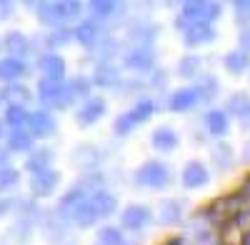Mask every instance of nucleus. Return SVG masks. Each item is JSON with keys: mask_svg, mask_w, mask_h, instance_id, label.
<instances>
[{"mask_svg": "<svg viewBox=\"0 0 250 245\" xmlns=\"http://www.w3.org/2000/svg\"><path fill=\"white\" fill-rule=\"evenodd\" d=\"M38 98L45 105V110H65L75 95L70 90V83H53V80H40L38 83Z\"/></svg>", "mask_w": 250, "mask_h": 245, "instance_id": "nucleus-1", "label": "nucleus"}, {"mask_svg": "<svg viewBox=\"0 0 250 245\" xmlns=\"http://www.w3.org/2000/svg\"><path fill=\"white\" fill-rule=\"evenodd\" d=\"M180 18L188 25H210L213 20L220 18L223 5L220 3H210V0H185L180 5Z\"/></svg>", "mask_w": 250, "mask_h": 245, "instance_id": "nucleus-2", "label": "nucleus"}, {"mask_svg": "<svg viewBox=\"0 0 250 245\" xmlns=\"http://www.w3.org/2000/svg\"><path fill=\"white\" fill-rule=\"evenodd\" d=\"M155 113V103L153 100H140L135 108H130L128 113H120L113 122V130L118 135H130L138 125H143L145 120H150Z\"/></svg>", "mask_w": 250, "mask_h": 245, "instance_id": "nucleus-3", "label": "nucleus"}, {"mask_svg": "<svg viewBox=\"0 0 250 245\" xmlns=\"http://www.w3.org/2000/svg\"><path fill=\"white\" fill-rule=\"evenodd\" d=\"M135 183L143 188H153V190H160L170 183V168L160 160H148L135 170Z\"/></svg>", "mask_w": 250, "mask_h": 245, "instance_id": "nucleus-4", "label": "nucleus"}, {"mask_svg": "<svg viewBox=\"0 0 250 245\" xmlns=\"http://www.w3.org/2000/svg\"><path fill=\"white\" fill-rule=\"evenodd\" d=\"M35 8H38L40 20L48 25H62L65 20L80 13V3H73V0H65V3H38Z\"/></svg>", "mask_w": 250, "mask_h": 245, "instance_id": "nucleus-5", "label": "nucleus"}, {"mask_svg": "<svg viewBox=\"0 0 250 245\" xmlns=\"http://www.w3.org/2000/svg\"><path fill=\"white\" fill-rule=\"evenodd\" d=\"M60 185V173L48 168V170H40L30 178V193L35 198H48L55 193V188Z\"/></svg>", "mask_w": 250, "mask_h": 245, "instance_id": "nucleus-6", "label": "nucleus"}, {"mask_svg": "<svg viewBox=\"0 0 250 245\" xmlns=\"http://www.w3.org/2000/svg\"><path fill=\"white\" fill-rule=\"evenodd\" d=\"M38 70L43 73V80L53 83H65V60L55 53H45L38 58Z\"/></svg>", "mask_w": 250, "mask_h": 245, "instance_id": "nucleus-7", "label": "nucleus"}, {"mask_svg": "<svg viewBox=\"0 0 250 245\" xmlns=\"http://www.w3.org/2000/svg\"><path fill=\"white\" fill-rule=\"evenodd\" d=\"M180 180L188 190H198V188H205L208 183H210V173H208V168L200 160H190V163H185Z\"/></svg>", "mask_w": 250, "mask_h": 245, "instance_id": "nucleus-8", "label": "nucleus"}, {"mask_svg": "<svg viewBox=\"0 0 250 245\" xmlns=\"http://www.w3.org/2000/svg\"><path fill=\"white\" fill-rule=\"evenodd\" d=\"M153 220V213L148 205H128L120 213V225L125 230H140Z\"/></svg>", "mask_w": 250, "mask_h": 245, "instance_id": "nucleus-9", "label": "nucleus"}, {"mask_svg": "<svg viewBox=\"0 0 250 245\" xmlns=\"http://www.w3.org/2000/svg\"><path fill=\"white\" fill-rule=\"evenodd\" d=\"M105 110H108L105 100L103 98H90V100H85V105L75 113V122L80 128H88V125H93V122H98L103 115H105Z\"/></svg>", "mask_w": 250, "mask_h": 245, "instance_id": "nucleus-10", "label": "nucleus"}, {"mask_svg": "<svg viewBox=\"0 0 250 245\" xmlns=\"http://www.w3.org/2000/svg\"><path fill=\"white\" fill-rule=\"evenodd\" d=\"M28 128H30L33 138H50L58 130V120L50 110H38V113H30Z\"/></svg>", "mask_w": 250, "mask_h": 245, "instance_id": "nucleus-11", "label": "nucleus"}, {"mask_svg": "<svg viewBox=\"0 0 250 245\" xmlns=\"http://www.w3.org/2000/svg\"><path fill=\"white\" fill-rule=\"evenodd\" d=\"M125 65L135 73H148L155 65V53L148 45H135L128 55H125Z\"/></svg>", "mask_w": 250, "mask_h": 245, "instance_id": "nucleus-12", "label": "nucleus"}, {"mask_svg": "<svg viewBox=\"0 0 250 245\" xmlns=\"http://www.w3.org/2000/svg\"><path fill=\"white\" fill-rule=\"evenodd\" d=\"M180 220H183V203L173 200V198L160 200V205H158V223L160 225H178Z\"/></svg>", "mask_w": 250, "mask_h": 245, "instance_id": "nucleus-13", "label": "nucleus"}, {"mask_svg": "<svg viewBox=\"0 0 250 245\" xmlns=\"http://www.w3.org/2000/svg\"><path fill=\"white\" fill-rule=\"evenodd\" d=\"M183 40H185V45H190V48L213 43L215 40V28L213 25H188L183 30Z\"/></svg>", "mask_w": 250, "mask_h": 245, "instance_id": "nucleus-14", "label": "nucleus"}, {"mask_svg": "<svg viewBox=\"0 0 250 245\" xmlns=\"http://www.w3.org/2000/svg\"><path fill=\"white\" fill-rule=\"evenodd\" d=\"M200 103V93L198 88H180L170 95V110L173 113H185Z\"/></svg>", "mask_w": 250, "mask_h": 245, "instance_id": "nucleus-15", "label": "nucleus"}, {"mask_svg": "<svg viewBox=\"0 0 250 245\" xmlns=\"http://www.w3.org/2000/svg\"><path fill=\"white\" fill-rule=\"evenodd\" d=\"M150 143H153V148H155L158 153H173V150L178 148L180 138H178V133H175L173 128L163 125V128H155V130H153Z\"/></svg>", "mask_w": 250, "mask_h": 245, "instance_id": "nucleus-16", "label": "nucleus"}, {"mask_svg": "<svg viewBox=\"0 0 250 245\" xmlns=\"http://www.w3.org/2000/svg\"><path fill=\"white\" fill-rule=\"evenodd\" d=\"M3 45L10 53V58H18V60H23L30 53V40L25 38V33H20V30H10L5 35V40H3Z\"/></svg>", "mask_w": 250, "mask_h": 245, "instance_id": "nucleus-17", "label": "nucleus"}, {"mask_svg": "<svg viewBox=\"0 0 250 245\" xmlns=\"http://www.w3.org/2000/svg\"><path fill=\"white\" fill-rule=\"evenodd\" d=\"M28 73V65L23 63V60H18V58H3L0 60V80L8 85H13L15 80H20Z\"/></svg>", "mask_w": 250, "mask_h": 245, "instance_id": "nucleus-18", "label": "nucleus"}, {"mask_svg": "<svg viewBox=\"0 0 250 245\" xmlns=\"http://www.w3.org/2000/svg\"><path fill=\"white\" fill-rule=\"evenodd\" d=\"M88 200H90L93 210H95L100 218H108V215H113V213L118 210V200H115V195H110L108 190H98V193H93Z\"/></svg>", "mask_w": 250, "mask_h": 245, "instance_id": "nucleus-19", "label": "nucleus"}, {"mask_svg": "<svg viewBox=\"0 0 250 245\" xmlns=\"http://www.w3.org/2000/svg\"><path fill=\"white\" fill-rule=\"evenodd\" d=\"M93 83L100 85V88H108V90H110V88H118V85H120V73H118V68L110 65V63H100V65L95 68Z\"/></svg>", "mask_w": 250, "mask_h": 245, "instance_id": "nucleus-20", "label": "nucleus"}, {"mask_svg": "<svg viewBox=\"0 0 250 245\" xmlns=\"http://www.w3.org/2000/svg\"><path fill=\"white\" fill-rule=\"evenodd\" d=\"M75 33V40L80 45H85V48H93L98 40H100V28L95 20H83V23L73 30Z\"/></svg>", "mask_w": 250, "mask_h": 245, "instance_id": "nucleus-21", "label": "nucleus"}, {"mask_svg": "<svg viewBox=\"0 0 250 245\" xmlns=\"http://www.w3.org/2000/svg\"><path fill=\"white\" fill-rule=\"evenodd\" d=\"M70 218H73L75 225H80V228H90V225H95V223L100 220V215L93 210V205H90L88 198L83 200L80 205H75V210L70 213Z\"/></svg>", "mask_w": 250, "mask_h": 245, "instance_id": "nucleus-22", "label": "nucleus"}, {"mask_svg": "<svg viewBox=\"0 0 250 245\" xmlns=\"http://www.w3.org/2000/svg\"><path fill=\"white\" fill-rule=\"evenodd\" d=\"M223 65H225V70L230 75H243L250 68V55L243 53V50H230L223 58Z\"/></svg>", "mask_w": 250, "mask_h": 245, "instance_id": "nucleus-23", "label": "nucleus"}, {"mask_svg": "<svg viewBox=\"0 0 250 245\" xmlns=\"http://www.w3.org/2000/svg\"><path fill=\"white\" fill-rule=\"evenodd\" d=\"M98 160H100L98 148H95V145H88V143H83V145H78V148H75V153H73V163H75V165H80V168H88V170L98 165Z\"/></svg>", "mask_w": 250, "mask_h": 245, "instance_id": "nucleus-24", "label": "nucleus"}, {"mask_svg": "<svg viewBox=\"0 0 250 245\" xmlns=\"http://www.w3.org/2000/svg\"><path fill=\"white\" fill-rule=\"evenodd\" d=\"M213 163H215V168L220 173H228L233 165H235V153L233 148L228 145V143H218V145L213 148Z\"/></svg>", "mask_w": 250, "mask_h": 245, "instance_id": "nucleus-25", "label": "nucleus"}, {"mask_svg": "<svg viewBox=\"0 0 250 245\" xmlns=\"http://www.w3.org/2000/svg\"><path fill=\"white\" fill-rule=\"evenodd\" d=\"M50 163H53V150H48V148L35 150V153H30V158L25 160V170H30V173L35 175V173H40V170H48Z\"/></svg>", "mask_w": 250, "mask_h": 245, "instance_id": "nucleus-26", "label": "nucleus"}, {"mask_svg": "<svg viewBox=\"0 0 250 245\" xmlns=\"http://www.w3.org/2000/svg\"><path fill=\"white\" fill-rule=\"evenodd\" d=\"M205 120H208V130H210V135H215V138H223L228 133V128H230L225 110H210Z\"/></svg>", "mask_w": 250, "mask_h": 245, "instance_id": "nucleus-27", "label": "nucleus"}, {"mask_svg": "<svg viewBox=\"0 0 250 245\" xmlns=\"http://www.w3.org/2000/svg\"><path fill=\"white\" fill-rule=\"evenodd\" d=\"M90 10L95 18H103V20H108V18H115V15H123V5L120 3H113V0H93L90 3Z\"/></svg>", "mask_w": 250, "mask_h": 245, "instance_id": "nucleus-28", "label": "nucleus"}, {"mask_svg": "<svg viewBox=\"0 0 250 245\" xmlns=\"http://www.w3.org/2000/svg\"><path fill=\"white\" fill-rule=\"evenodd\" d=\"M33 135H30V130L25 133L23 128H20V130H13L10 133V138H8V148L10 150H15V153H25V150H30L33 148Z\"/></svg>", "mask_w": 250, "mask_h": 245, "instance_id": "nucleus-29", "label": "nucleus"}, {"mask_svg": "<svg viewBox=\"0 0 250 245\" xmlns=\"http://www.w3.org/2000/svg\"><path fill=\"white\" fill-rule=\"evenodd\" d=\"M5 122H8V125H13V130H20L23 125H28V122H30V113L23 105H8Z\"/></svg>", "mask_w": 250, "mask_h": 245, "instance_id": "nucleus-30", "label": "nucleus"}, {"mask_svg": "<svg viewBox=\"0 0 250 245\" xmlns=\"http://www.w3.org/2000/svg\"><path fill=\"white\" fill-rule=\"evenodd\" d=\"M200 70H203V60H200L198 55H185V58H180L178 75H183V78H195Z\"/></svg>", "mask_w": 250, "mask_h": 245, "instance_id": "nucleus-31", "label": "nucleus"}, {"mask_svg": "<svg viewBox=\"0 0 250 245\" xmlns=\"http://www.w3.org/2000/svg\"><path fill=\"white\" fill-rule=\"evenodd\" d=\"M3 100H8L10 105H25L30 100V93L25 85H8L3 93Z\"/></svg>", "mask_w": 250, "mask_h": 245, "instance_id": "nucleus-32", "label": "nucleus"}, {"mask_svg": "<svg viewBox=\"0 0 250 245\" xmlns=\"http://www.w3.org/2000/svg\"><path fill=\"white\" fill-rule=\"evenodd\" d=\"M18 183H20V170H15V168H0V195L13 190Z\"/></svg>", "mask_w": 250, "mask_h": 245, "instance_id": "nucleus-33", "label": "nucleus"}, {"mask_svg": "<svg viewBox=\"0 0 250 245\" xmlns=\"http://www.w3.org/2000/svg\"><path fill=\"white\" fill-rule=\"evenodd\" d=\"M98 243H103V245H125V238L118 228H100Z\"/></svg>", "mask_w": 250, "mask_h": 245, "instance_id": "nucleus-34", "label": "nucleus"}, {"mask_svg": "<svg viewBox=\"0 0 250 245\" xmlns=\"http://www.w3.org/2000/svg\"><path fill=\"white\" fill-rule=\"evenodd\" d=\"M70 90H73L75 98H88V95H90V80L83 78V75H78L75 80H70ZM88 100H90V98H88Z\"/></svg>", "mask_w": 250, "mask_h": 245, "instance_id": "nucleus-35", "label": "nucleus"}, {"mask_svg": "<svg viewBox=\"0 0 250 245\" xmlns=\"http://www.w3.org/2000/svg\"><path fill=\"white\" fill-rule=\"evenodd\" d=\"M248 105H250V98H248L245 93H235L230 100H228L225 113H235V115H238V113H240L243 108H248Z\"/></svg>", "mask_w": 250, "mask_h": 245, "instance_id": "nucleus-36", "label": "nucleus"}, {"mask_svg": "<svg viewBox=\"0 0 250 245\" xmlns=\"http://www.w3.org/2000/svg\"><path fill=\"white\" fill-rule=\"evenodd\" d=\"M70 38H73V35H70V30H68V28H55V30L48 35L50 45H65Z\"/></svg>", "mask_w": 250, "mask_h": 245, "instance_id": "nucleus-37", "label": "nucleus"}, {"mask_svg": "<svg viewBox=\"0 0 250 245\" xmlns=\"http://www.w3.org/2000/svg\"><path fill=\"white\" fill-rule=\"evenodd\" d=\"M238 45H240V50H243V53H248V55H250V28L240 30V35H238Z\"/></svg>", "mask_w": 250, "mask_h": 245, "instance_id": "nucleus-38", "label": "nucleus"}, {"mask_svg": "<svg viewBox=\"0 0 250 245\" xmlns=\"http://www.w3.org/2000/svg\"><path fill=\"white\" fill-rule=\"evenodd\" d=\"M235 10H238V20L240 18H250V0H238V3H235Z\"/></svg>", "mask_w": 250, "mask_h": 245, "instance_id": "nucleus-39", "label": "nucleus"}, {"mask_svg": "<svg viewBox=\"0 0 250 245\" xmlns=\"http://www.w3.org/2000/svg\"><path fill=\"white\" fill-rule=\"evenodd\" d=\"M238 122H240V128H243V130H250V105L243 108V110L238 113Z\"/></svg>", "mask_w": 250, "mask_h": 245, "instance_id": "nucleus-40", "label": "nucleus"}, {"mask_svg": "<svg viewBox=\"0 0 250 245\" xmlns=\"http://www.w3.org/2000/svg\"><path fill=\"white\" fill-rule=\"evenodd\" d=\"M13 13V3H8V0H0V20H8Z\"/></svg>", "mask_w": 250, "mask_h": 245, "instance_id": "nucleus-41", "label": "nucleus"}, {"mask_svg": "<svg viewBox=\"0 0 250 245\" xmlns=\"http://www.w3.org/2000/svg\"><path fill=\"white\" fill-rule=\"evenodd\" d=\"M10 205H13V203H10V200H5V198H3V200H0V215H5V213L10 210Z\"/></svg>", "mask_w": 250, "mask_h": 245, "instance_id": "nucleus-42", "label": "nucleus"}, {"mask_svg": "<svg viewBox=\"0 0 250 245\" xmlns=\"http://www.w3.org/2000/svg\"><path fill=\"white\" fill-rule=\"evenodd\" d=\"M8 160H10V155L5 150H0V168H8Z\"/></svg>", "mask_w": 250, "mask_h": 245, "instance_id": "nucleus-43", "label": "nucleus"}, {"mask_svg": "<svg viewBox=\"0 0 250 245\" xmlns=\"http://www.w3.org/2000/svg\"><path fill=\"white\" fill-rule=\"evenodd\" d=\"M243 153H245V155H243V160H245V163H250V140L245 143V150H243Z\"/></svg>", "mask_w": 250, "mask_h": 245, "instance_id": "nucleus-44", "label": "nucleus"}, {"mask_svg": "<svg viewBox=\"0 0 250 245\" xmlns=\"http://www.w3.org/2000/svg\"><path fill=\"white\" fill-rule=\"evenodd\" d=\"M243 195H248V198H250V178L245 180V188H243Z\"/></svg>", "mask_w": 250, "mask_h": 245, "instance_id": "nucleus-45", "label": "nucleus"}, {"mask_svg": "<svg viewBox=\"0 0 250 245\" xmlns=\"http://www.w3.org/2000/svg\"><path fill=\"white\" fill-rule=\"evenodd\" d=\"M243 245H250V233H245V238H243Z\"/></svg>", "mask_w": 250, "mask_h": 245, "instance_id": "nucleus-46", "label": "nucleus"}, {"mask_svg": "<svg viewBox=\"0 0 250 245\" xmlns=\"http://www.w3.org/2000/svg\"><path fill=\"white\" fill-rule=\"evenodd\" d=\"M0 135H3V125H0Z\"/></svg>", "mask_w": 250, "mask_h": 245, "instance_id": "nucleus-47", "label": "nucleus"}, {"mask_svg": "<svg viewBox=\"0 0 250 245\" xmlns=\"http://www.w3.org/2000/svg\"><path fill=\"white\" fill-rule=\"evenodd\" d=\"M95 245H103V243H95Z\"/></svg>", "mask_w": 250, "mask_h": 245, "instance_id": "nucleus-48", "label": "nucleus"}]
</instances>
